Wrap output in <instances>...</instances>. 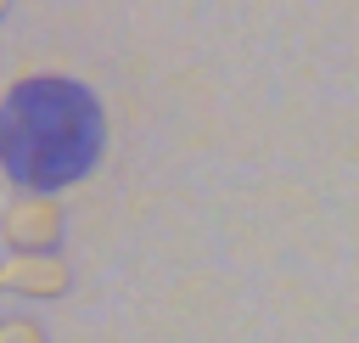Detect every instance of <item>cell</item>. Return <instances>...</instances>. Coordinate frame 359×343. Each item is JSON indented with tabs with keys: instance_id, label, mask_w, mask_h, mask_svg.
Masks as SVG:
<instances>
[{
	"instance_id": "4",
	"label": "cell",
	"mask_w": 359,
	"mask_h": 343,
	"mask_svg": "<svg viewBox=\"0 0 359 343\" xmlns=\"http://www.w3.org/2000/svg\"><path fill=\"white\" fill-rule=\"evenodd\" d=\"M6 11H11V0H0V17H6Z\"/></svg>"
},
{
	"instance_id": "2",
	"label": "cell",
	"mask_w": 359,
	"mask_h": 343,
	"mask_svg": "<svg viewBox=\"0 0 359 343\" xmlns=\"http://www.w3.org/2000/svg\"><path fill=\"white\" fill-rule=\"evenodd\" d=\"M67 287H73V270H67L62 247H50V253H6L0 259V292H11V298L45 304V298H62Z\"/></svg>"
},
{
	"instance_id": "1",
	"label": "cell",
	"mask_w": 359,
	"mask_h": 343,
	"mask_svg": "<svg viewBox=\"0 0 359 343\" xmlns=\"http://www.w3.org/2000/svg\"><path fill=\"white\" fill-rule=\"evenodd\" d=\"M62 231H67V208L56 191H22L0 214L6 253H50V247H62Z\"/></svg>"
},
{
	"instance_id": "3",
	"label": "cell",
	"mask_w": 359,
	"mask_h": 343,
	"mask_svg": "<svg viewBox=\"0 0 359 343\" xmlns=\"http://www.w3.org/2000/svg\"><path fill=\"white\" fill-rule=\"evenodd\" d=\"M0 343H45V326L34 315H0Z\"/></svg>"
}]
</instances>
